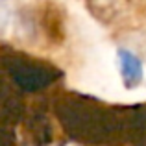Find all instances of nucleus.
<instances>
[{"mask_svg":"<svg viewBox=\"0 0 146 146\" xmlns=\"http://www.w3.org/2000/svg\"><path fill=\"white\" fill-rule=\"evenodd\" d=\"M22 122V146H146V107L98 106L57 94L13 104Z\"/></svg>","mask_w":146,"mask_h":146,"instance_id":"f257e3e1","label":"nucleus"}]
</instances>
